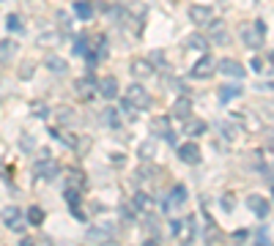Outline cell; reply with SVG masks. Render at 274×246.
<instances>
[{
  "label": "cell",
  "mask_w": 274,
  "mask_h": 246,
  "mask_svg": "<svg viewBox=\"0 0 274 246\" xmlns=\"http://www.w3.org/2000/svg\"><path fill=\"white\" fill-rule=\"evenodd\" d=\"M241 41L249 50H261L263 41H266V25L263 19H255V22H247V25H241Z\"/></svg>",
  "instance_id": "cell-1"
},
{
  "label": "cell",
  "mask_w": 274,
  "mask_h": 246,
  "mask_svg": "<svg viewBox=\"0 0 274 246\" xmlns=\"http://www.w3.org/2000/svg\"><path fill=\"white\" fill-rule=\"evenodd\" d=\"M58 170H61L58 162H55V159H50V153H47V150L36 159V164H33V172H36L38 178H44V181H52L55 175H58Z\"/></svg>",
  "instance_id": "cell-2"
},
{
  "label": "cell",
  "mask_w": 274,
  "mask_h": 246,
  "mask_svg": "<svg viewBox=\"0 0 274 246\" xmlns=\"http://www.w3.org/2000/svg\"><path fill=\"white\" fill-rule=\"evenodd\" d=\"M129 104H132L134 109H148L151 104H154V99H151V93L143 88V85H132V88L126 91V96H124Z\"/></svg>",
  "instance_id": "cell-3"
},
{
  "label": "cell",
  "mask_w": 274,
  "mask_h": 246,
  "mask_svg": "<svg viewBox=\"0 0 274 246\" xmlns=\"http://www.w3.org/2000/svg\"><path fill=\"white\" fill-rule=\"evenodd\" d=\"M0 219H3V225L14 230V233H22L25 230V221H22V211L17 208V205H6L3 213H0Z\"/></svg>",
  "instance_id": "cell-4"
},
{
  "label": "cell",
  "mask_w": 274,
  "mask_h": 246,
  "mask_svg": "<svg viewBox=\"0 0 274 246\" xmlns=\"http://www.w3.org/2000/svg\"><path fill=\"white\" fill-rule=\"evenodd\" d=\"M112 235H115V227L107 225V221H102V225L88 227V233H85L88 241H99V243H110V241H112Z\"/></svg>",
  "instance_id": "cell-5"
},
{
  "label": "cell",
  "mask_w": 274,
  "mask_h": 246,
  "mask_svg": "<svg viewBox=\"0 0 274 246\" xmlns=\"http://www.w3.org/2000/svg\"><path fill=\"white\" fill-rule=\"evenodd\" d=\"M151 134H156V137H162L167 142H175V134L170 129V118H165V115H159L151 121Z\"/></svg>",
  "instance_id": "cell-6"
},
{
  "label": "cell",
  "mask_w": 274,
  "mask_h": 246,
  "mask_svg": "<svg viewBox=\"0 0 274 246\" xmlns=\"http://www.w3.org/2000/svg\"><path fill=\"white\" fill-rule=\"evenodd\" d=\"M208 41L228 44V25L222 19H208Z\"/></svg>",
  "instance_id": "cell-7"
},
{
  "label": "cell",
  "mask_w": 274,
  "mask_h": 246,
  "mask_svg": "<svg viewBox=\"0 0 274 246\" xmlns=\"http://www.w3.org/2000/svg\"><path fill=\"white\" fill-rule=\"evenodd\" d=\"M217 66H220V74H225V77H233V79H241L247 74V69L241 66L239 60H230V58H222L220 63H217Z\"/></svg>",
  "instance_id": "cell-8"
},
{
  "label": "cell",
  "mask_w": 274,
  "mask_h": 246,
  "mask_svg": "<svg viewBox=\"0 0 274 246\" xmlns=\"http://www.w3.org/2000/svg\"><path fill=\"white\" fill-rule=\"evenodd\" d=\"M247 208L255 213L258 219H266L269 216V211H271V205H269V200H266V197H261V194H252L247 200Z\"/></svg>",
  "instance_id": "cell-9"
},
{
  "label": "cell",
  "mask_w": 274,
  "mask_h": 246,
  "mask_svg": "<svg viewBox=\"0 0 274 246\" xmlns=\"http://www.w3.org/2000/svg\"><path fill=\"white\" fill-rule=\"evenodd\" d=\"M167 200H170V203H165V205H162L165 211H170V208H181V205L187 203V186H184V184H175V186L170 189V197H167Z\"/></svg>",
  "instance_id": "cell-10"
},
{
  "label": "cell",
  "mask_w": 274,
  "mask_h": 246,
  "mask_svg": "<svg viewBox=\"0 0 274 246\" xmlns=\"http://www.w3.org/2000/svg\"><path fill=\"white\" fill-rule=\"evenodd\" d=\"M74 91H77L80 99H91L93 91H99V82H96L93 77H83V79H77V82H74Z\"/></svg>",
  "instance_id": "cell-11"
},
{
  "label": "cell",
  "mask_w": 274,
  "mask_h": 246,
  "mask_svg": "<svg viewBox=\"0 0 274 246\" xmlns=\"http://www.w3.org/2000/svg\"><path fill=\"white\" fill-rule=\"evenodd\" d=\"M179 159L184 164H198L200 162V148L195 142H184V145H179Z\"/></svg>",
  "instance_id": "cell-12"
},
{
  "label": "cell",
  "mask_w": 274,
  "mask_h": 246,
  "mask_svg": "<svg viewBox=\"0 0 274 246\" xmlns=\"http://www.w3.org/2000/svg\"><path fill=\"white\" fill-rule=\"evenodd\" d=\"M211 71H214V60L206 55V58H200V60L195 63V66H192L189 74L195 77V79H206V77H211Z\"/></svg>",
  "instance_id": "cell-13"
},
{
  "label": "cell",
  "mask_w": 274,
  "mask_h": 246,
  "mask_svg": "<svg viewBox=\"0 0 274 246\" xmlns=\"http://www.w3.org/2000/svg\"><path fill=\"white\" fill-rule=\"evenodd\" d=\"M99 93H102V99H115L118 96V79L115 77H102L99 79Z\"/></svg>",
  "instance_id": "cell-14"
},
{
  "label": "cell",
  "mask_w": 274,
  "mask_h": 246,
  "mask_svg": "<svg viewBox=\"0 0 274 246\" xmlns=\"http://www.w3.org/2000/svg\"><path fill=\"white\" fill-rule=\"evenodd\" d=\"M189 19L195 22V25H208V19H211V9L208 6H189Z\"/></svg>",
  "instance_id": "cell-15"
},
{
  "label": "cell",
  "mask_w": 274,
  "mask_h": 246,
  "mask_svg": "<svg viewBox=\"0 0 274 246\" xmlns=\"http://www.w3.org/2000/svg\"><path fill=\"white\" fill-rule=\"evenodd\" d=\"M17 50H19L17 41H11V38H3V41H0V63H3V66H9L11 58L17 55Z\"/></svg>",
  "instance_id": "cell-16"
},
{
  "label": "cell",
  "mask_w": 274,
  "mask_h": 246,
  "mask_svg": "<svg viewBox=\"0 0 274 246\" xmlns=\"http://www.w3.org/2000/svg\"><path fill=\"white\" fill-rule=\"evenodd\" d=\"M173 233L179 238H187L189 241V238L195 235V225H192V219H175L173 221Z\"/></svg>",
  "instance_id": "cell-17"
},
{
  "label": "cell",
  "mask_w": 274,
  "mask_h": 246,
  "mask_svg": "<svg viewBox=\"0 0 274 246\" xmlns=\"http://www.w3.org/2000/svg\"><path fill=\"white\" fill-rule=\"evenodd\" d=\"M241 93H244V88H239V85H222V88H220V101H222V104H228V101L239 99Z\"/></svg>",
  "instance_id": "cell-18"
},
{
  "label": "cell",
  "mask_w": 274,
  "mask_h": 246,
  "mask_svg": "<svg viewBox=\"0 0 274 246\" xmlns=\"http://www.w3.org/2000/svg\"><path fill=\"white\" fill-rule=\"evenodd\" d=\"M184 47H187V50H198V52H203V50H208V38H206V36H200V33H192V36H187Z\"/></svg>",
  "instance_id": "cell-19"
},
{
  "label": "cell",
  "mask_w": 274,
  "mask_h": 246,
  "mask_svg": "<svg viewBox=\"0 0 274 246\" xmlns=\"http://www.w3.org/2000/svg\"><path fill=\"white\" fill-rule=\"evenodd\" d=\"M189 109H192V101H189L187 96H179V99H175V104H173V115H175V118H184V121H187V118H189Z\"/></svg>",
  "instance_id": "cell-20"
},
{
  "label": "cell",
  "mask_w": 274,
  "mask_h": 246,
  "mask_svg": "<svg viewBox=\"0 0 274 246\" xmlns=\"http://www.w3.org/2000/svg\"><path fill=\"white\" fill-rule=\"evenodd\" d=\"M206 131V121H198V118H187L184 121V134H192V137H198V134Z\"/></svg>",
  "instance_id": "cell-21"
},
{
  "label": "cell",
  "mask_w": 274,
  "mask_h": 246,
  "mask_svg": "<svg viewBox=\"0 0 274 246\" xmlns=\"http://www.w3.org/2000/svg\"><path fill=\"white\" fill-rule=\"evenodd\" d=\"M74 14H77L80 19H91V17H93L91 0H77V3H74Z\"/></svg>",
  "instance_id": "cell-22"
},
{
  "label": "cell",
  "mask_w": 274,
  "mask_h": 246,
  "mask_svg": "<svg viewBox=\"0 0 274 246\" xmlns=\"http://www.w3.org/2000/svg\"><path fill=\"white\" fill-rule=\"evenodd\" d=\"M132 74L146 79V77L154 74V69H151V63H148V60H134V63H132Z\"/></svg>",
  "instance_id": "cell-23"
},
{
  "label": "cell",
  "mask_w": 274,
  "mask_h": 246,
  "mask_svg": "<svg viewBox=\"0 0 274 246\" xmlns=\"http://www.w3.org/2000/svg\"><path fill=\"white\" fill-rule=\"evenodd\" d=\"M102 121L107 123V126H121V118H118V109H112V107H107V109H102Z\"/></svg>",
  "instance_id": "cell-24"
},
{
  "label": "cell",
  "mask_w": 274,
  "mask_h": 246,
  "mask_svg": "<svg viewBox=\"0 0 274 246\" xmlns=\"http://www.w3.org/2000/svg\"><path fill=\"white\" fill-rule=\"evenodd\" d=\"M47 69H50L52 74H63V71H66V60L52 55V58H47Z\"/></svg>",
  "instance_id": "cell-25"
},
{
  "label": "cell",
  "mask_w": 274,
  "mask_h": 246,
  "mask_svg": "<svg viewBox=\"0 0 274 246\" xmlns=\"http://www.w3.org/2000/svg\"><path fill=\"white\" fill-rule=\"evenodd\" d=\"M148 205H151V197L146 192H137L134 194V211H146Z\"/></svg>",
  "instance_id": "cell-26"
},
{
  "label": "cell",
  "mask_w": 274,
  "mask_h": 246,
  "mask_svg": "<svg viewBox=\"0 0 274 246\" xmlns=\"http://www.w3.org/2000/svg\"><path fill=\"white\" fill-rule=\"evenodd\" d=\"M63 197H66V203L71 205V208H77V205H80V192H77L74 186H66V192H63Z\"/></svg>",
  "instance_id": "cell-27"
},
{
  "label": "cell",
  "mask_w": 274,
  "mask_h": 246,
  "mask_svg": "<svg viewBox=\"0 0 274 246\" xmlns=\"http://www.w3.org/2000/svg\"><path fill=\"white\" fill-rule=\"evenodd\" d=\"M6 28L14 30V33H19V30L25 28V25H22V19L17 17V14H9V17H6Z\"/></svg>",
  "instance_id": "cell-28"
},
{
  "label": "cell",
  "mask_w": 274,
  "mask_h": 246,
  "mask_svg": "<svg viewBox=\"0 0 274 246\" xmlns=\"http://www.w3.org/2000/svg\"><path fill=\"white\" fill-rule=\"evenodd\" d=\"M28 221H30L33 227H38V225L44 221V211H42V208H30V211H28Z\"/></svg>",
  "instance_id": "cell-29"
},
{
  "label": "cell",
  "mask_w": 274,
  "mask_h": 246,
  "mask_svg": "<svg viewBox=\"0 0 274 246\" xmlns=\"http://www.w3.org/2000/svg\"><path fill=\"white\" fill-rule=\"evenodd\" d=\"M71 50H74V55H88V38H85V36H80Z\"/></svg>",
  "instance_id": "cell-30"
},
{
  "label": "cell",
  "mask_w": 274,
  "mask_h": 246,
  "mask_svg": "<svg viewBox=\"0 0 274 246\" xmlns=\"http://www.w3.org/2000/svg\"><path fill=\"white\" fill-rule=\"evenodd\" d=\"M151 153H154V142H146V145H140V159H151Z\"/></svg>",
  "instance_id": "cell-31"
},
{
  "label": "cell",
  "mask_w": 274,
  "mask_h": 246,
  "mask_svg": "<svg viewBox=\"0 0 274 246\" xmlns=\"http://www.w3.org/2000/svg\"><path fill=\"white\" fill-rule=\"evenodd\" d=\"M33 113H36L38 118H44V115H47V107L42 104V101H36V104H33Z\"/></svg>",
  "instance_id": "cell-32"
},
{
  "label": "cell",
  "mask_w": 274,
  "mask_h": 246,
  "mask_svg": "<svg viewBox=\"0 0 274 246\" xmlns=\"http://www.w3.org/2000/svg\"><path fill=\"white\" fill-rule=\"evenodd\" d=\"M58 118H61L63 123H69V121H71V115H69V109H66V107H63V109H58Z\"/></svg>",
  "instance_id": "cell-33"
},
{
  "label": "cell",
  "mask_w": 274,
  "mask_h": 246,
  "mask_svg": "<svg viewBox=\"0 0 274 246\" xmlns=\"http://www.w3.org/2000/svg\"><path fill=\"white\" fill-rule=\"evenodd\" d=\"M222 208L225 211H233V197H222Z\"/></svg>",
  "instance_id": "cell-34"
},
{
  "label": "cell",
  "mask_w": 274,
  "mask_h": 246,
  "mask_svg": "<svg viewBox=\"0 0 274 246\" xmlns=\"http://www.w3.org/2000/svg\"><path fill=\"white\" fill-rule=\"evenodd\" d=\"M249 69H252V71H263V63L258 60V58H252V63H249Z\"/></svg>",
  "instance_id": "cell-35"
},
{
  "label": "cell",
  "mask_w": 274,
  "mask_h": 246,
  "mask_svg": "<svg viewBox=\"0 0 274 246\" xmlns=\"http://www.w3.org/2000/svg\"><path fill=\"white\" fill-rule=\"evenodd\" d=\"M269 63H271V66H274V52H271V55H269Z\"/></svg>",
  "instance_id": "cell-36"
}]
</instances>
